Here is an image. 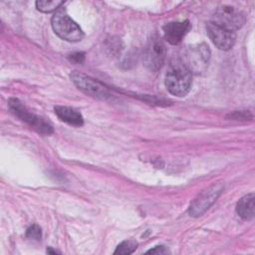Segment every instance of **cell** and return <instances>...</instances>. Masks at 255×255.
Here are the masks:
<instances>
[{"label": "cell", "mask_w": 255, "mask_h": 255, "mask_svg": "<svg viewBox=\"0 0 255 255\" xmlns=\"http://www.w3.org/2000/svg\"><path fill=\"white\" fill-rule=\"evenodd\" d=\"M191 83V73L184 65L178 60L171 62L165 76V86L168 92L174 96L183 97L189 92Z\"/></svg>", "instance_id": "6da1fadb"}, {"label": "cell", "mask_w": 255, "mask_h": 255, "mask_svg": "<svg viewBox=\"0 0 255 255\" xmlns=\"http://www.w3.org/2000/svg\"><path fill=\"white\" fill-rule=\"evenodd\" d=\"M210 51L206 44H196L186 47L183 51L181 63L191 74H202L208 67Z\"/></svg>", "instance_id": "7a4b0ae2"}, {"label": "cell", "mask_w": 255, "mask_h": 255, "mask_svg": "<svg viewBox=\"0 0 255 255\" xmlns=\"http://www.w3.org/2000/svg\"><path fill=\"white\" fill-rule=\"evenodd\" d=\"M52 27L60 38L68 42H78L84 38L82 29L63 8L57 10L52 17Z\"/></svg>", "instance_id": "3957f363"}, {"label": "cell", "mask_w": 255, "mask_h": 255, "mask_svg": "<svg viewBox=\"0 0 255 255\" xmlns=\"http://www.w3.org/2000/svg\"><path fill=\"white\" fill-rule=\"evenodd\" d=\"M211 22L228 31L234 32L240 29L245 23V15L241 10L233 6L223 5L214 11Z\"/></svg>", "instance_id": "277c9868"}, {"label": "cell", "mask_w": 255, "mask_h": 255, "mask_svg": "<svg viewBox=\"0 0 255 255\" xmlns=\"http://www.w3.org/2000/svg\"><path fill=\"white\" fill-rule=\"evenodd\" d=\"M165 55L166 49L164 43L157 35H153L148 40V43L144 48L142 56L143 65L147 70L156 72L162 67Z\"/></svg>", "instance_id": "5b68a950"}, {"label": "cell", "mask_w": 255, "mask_h": 255, "mask_svg": "<svg viewBox=\"0 0 255 255\" xmlns=\"http://www.w3.org/2000/svg\"><path fill=\"white\" fill-rule=\"evenodd\" d=\"M8 105L15 116L29 125L32 128L36 129L38 132L43 134H50L53 132V127L49 123L30 113L19 100L10 99Z\"/></svg>", "instance_id": "8992f818"}, {"label": "cell", "mask_w": 255, "mask_h": 255, "mask_svg": "<svg viewBox=\"0 0 255 255\" xmlns=\"http://www.w3.org/2000/svg\"><path fill=\"white\" fill-rule=\"evenodd\" d=\"M222 190L223 185L220 183H213L209 187L205 188L192 201L189 208V214L194 217L202 215L218 198Z\"/></svg>", "instance_id": "52a82bcc"}, {"label": "cell", "mask_w": 255, "mask_h": 255, "mask_svg": "<svg viewBox=\"0 0 255 255\" xmlns=\"http://www.w3.org/2000/svg\"><path fill=\"white\" fill-rule=\"evenodd\" d=\"M71 79L81 91H83L91 97L98 98L101 100H108L112 98V95L110 94L109 90L104 85L91 79L90 77L84 74L74 72L71 74Z\"/></svg>", "instance_id": "ba28073f"}, {"label": "cell", "mask_w": 255, "mask_h": 255, "mask_svg": "<svg viewBox=\"0 0 255 255\" xmlns=\"http://www.w3.org/2000/svg\"><path fill=\"white\" fill-rule=\"evenodd\" d=\"M206 31L208 37L218 49L227 51L233 47L236 39L234 32L228 31L211 21L207 23Z\"/></svg>", "instance_id": "9c48e42d"}, {"label": "cell", "mask_w": 255, "mask_h": 255, "mask_svg": "<svg viewBox=\"0 0 255 255\" xmlns=\"http://www.w3.org/2000/svg\"><path fill=\"white\" fill-rule=\"evenodd\" d=\"M191 28V24L188 20L170 22L163 26V34L165 40L172 44L177 45L181 42L184 36L188 33Z\"/></svg>", "instance_id": "30bf717a"}, {"label": "cell", "mask_w": 255, "mask_h": 255, "mask_svg": "<svg viewBox=\"0 0 255 255\" xmlns=\"http://www.w3.org/2000/svg\"><path fill=\"white\" fill-rule=\"evenodd\" d=\"M236 211L238 215L245 219L251 220L255 214V196L254 193H249L243 196L236 205Z\"/></svg>", "instance_id": "8fae6325"}, {"label": "cell", "mask_w": 255, "mask_h": 255, "mask_svg": "<svg viewBox=\"0 0 255 255\" xmlns=\"http://www.w3.org/2000/svg\"><path fill=\"white\" fill-rule=\"evenodd\" d=\"M55 113L61 121L65 122L69 125H72L75 127H80L84 124L82 115L71 108L57 106V107H55Z\"/></svg>", "instance_id": "7c38bea8"}, {"label": "cell", "mask_w": 255, "mask_h": 255, "mask_svg": "<svg viewBox=\"0 0 255 255\" xmlns=\"http://www.w3.org/2000/svg\"><path fill=\"white\" fill-rule=\"evenodd\" d=\"M64 4V1H37L36 7L39 11L50 13L60 9V6Z\"/></svg>", "instance_id": "4fadbf2b"}, {"label": "cell", "mask_w": 255, "mask_h": 255, "mask_svg": "<svg viewBox=\"0 0 255 255\" xmlns=\"http://www.w3.org/2000/svg\"><path fill=\"white\" fill-rule=\"evenodd\" d=\"M137 247V242L134 240L123 241L116 249L115 254H131L135 251Z\"/></svg>", "instance_id": "5bb4252c"}, {"label": "cell", "mask_w": 255, "mask_h": 255, "mask_svg": "<svg viewBox=\"0 0 255 255\" xmlns=\"http://www.w3.org/2000/svg\"><path fill=\"white\" fill-rule=\"evenodd\" d=\"M26 237L33 241H40L42 237L41 228L37 224L31 225L26 231Z\"/></svg>", "instance_id": "9a60e30c"}, {"label": "cell", "mask_w": 255, "mask_h": 255, "mask_svg": "<svg viewBox=\"0 0 255 255\" xmlns=\"http://www.w3.org/2000/svg\"><path fill=\"white\" fill-rule=\"evenodd\" d=\"M69 60L72 62V63H75V64H80L84 61L85 59V54L83 52H76V53H73L71 55H69Z\"/></svg>", "instance_id": "2e32d148"}, {"label": "cell", "mask_w": 255, "mask_h": 255, "mask_svg": "<svg viewBox=\"0 0 255 255\" xmlns=\"http://www.w3.org/2000/svg\"><path fill=\"white\" fill-rule=\"evenodd\" d=\"M146 253H150V254H167L169 253L168 249H166L164 246H155L154 248L146 251Z\"/></svg>", "instance_id": "e0dca14e"}]
</instances>
